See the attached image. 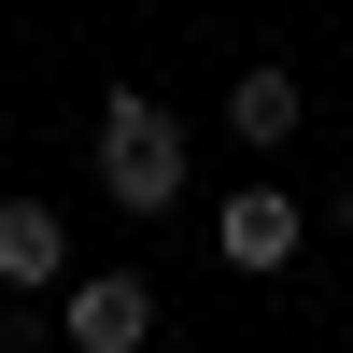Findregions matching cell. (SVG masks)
<instances>
[{"instance_id":"1","label":"cell","mask_w":353,"mask_h":353,"mask_svg":"<svg viewBox=\"0 0 353 353\" xmlns=\"http://www.w3.org/2000/svg\"><path fill=\"white\" fill-rule=\"evenodd\" d=\"M99 198L113 212H184V113H156L141 85L99 99Z\"/></svg>"},{"instance_id":"2","label":"cell","mask_w":353,"mask_h":353,"mask_svg":"<svg viewBox=\"0 0 353 353\" xmlns=\"http://www.w3.org/2000/svg\"><path fill=\"white\" fill-rule=\"evenodd\" d=\"M57 339H71V353H141V339H156V283H141V269H85L71 311H57Z\"/></svg>"},{"instance_id":"3","label":"cell","mask_w":353,"mask_h":353,"mask_svg":"<svg viewBox=\"0 0 353 353\" xmlns=\"http://www.w3.org/2000/svg\"><path fill=\"white\" fill-rule=\"evenodd\" d=\"M212 241H226V269H297V241H311V212H297L283 184H241V198L212 212Z\"/></svg>"},{"instance_id":"4","label":"cell","mask_w":353,"mask_h":353,"mask_svg":"<svg viewBox=\"0 0 353 353\" xmlns=\"http://www.w3.org/2000/svg\"><path fill=\"white\" fill-rule=\"evenodd\" d=\"M0 283H71V212L57 198H0Z\"/></svg>"},{"instance_id":"5","label":"cell","mask_w":353,"mask_h":353,"mask_svg":"<svg viewBox=\"0 0 353 353\" xmlns=\"http://www.w3.org/2000/svg\"><path fill=\"white\" fill-rule=\"evenodd\" d=\"M226 128H241L254 156H283V141L311 128V99H297V71H241V85H226Z\"/></svg>"},{"instance_id":"6","label":"cell","mask_w":353,"mask_h":353,"mask_svg":"<svg viewBox=\"0 0 353 353\" xmlns=\"http://www.w3.org/2000/svg\"><path fill=\"white\" fill-rule=\"evenodd\" d=\"M339 241H353V184H339Z\"/></svg>"}]
</instances>
